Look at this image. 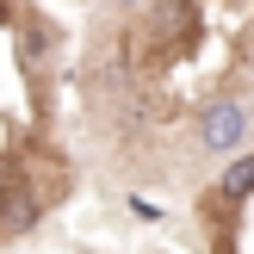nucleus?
<instances>
[{
    "label": "nucleus",
    "mask_w": 254,
    "mask_h": 254,
    "mask_svg": "<svg viewBox=\"0 0 254 254\" xmlns=\"http://www.w3.org/2000/svg\"><path fill=\"white\" fill-rule=\"evenodd\" d=\"M248 130H254V106L248 99H211L198 112V149L205 155H230Z\"/></svg>",
    "instance_id": "f257e3e1"
},
{
    "label": "nucleus",
    "mask_w": 254,
    "mask_h": 254,
    "mask_svg": "<svg viewBox=\"0 0 254 254\" xmlns=\"http://www.w3.org/2000/svg\"><path fill=\"white\" fill-rule=\"evenodd\" d=\"M242 198H254V149H248V155H236L230 168H223V180L211 186L205 205H242Z\"/></svg>",
    "instance_id": "f03ea898"
},
{
    "label": "nucleus",
    "mask_w": 254,
    "mask_h": 254,
    "mask_svg": "<svg viewBox=\"0 0 254 254\" xmlns=\"http://www.w3.org/2000/svg\"><path fill=\"white\" fill-rule=\"evenodd\" d=\"M6 211H12V198H6V186H0V236H6Z\"/></svg>",
    "instance_id": "7ed1b4c3"
},
{
    "label": "nucleus",
    "mask_w": 254,
    "mask_h": 254,
    "mask_svg": "<svg viewBox=\"0 0 254 254\" xmlns=\"http://www.w3.org/2000/svg\"><path fill=\"white\" fill-rule=\"evenodd\" d=\"M118 6H124V12H130V6H136V0H118Z\"/></svg>",
    "instance_id": "20e7f679"
}]
</instances>
